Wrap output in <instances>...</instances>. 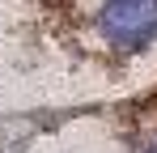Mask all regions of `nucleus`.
Returning a JSON list of instances; mask_svg holds the SVG:
<instances>
[{
	"instance_id": "obj_1",
	"label": "nucleus",
	"mask_w": 157,
	"mask_h": 153,
	"mask_svg": "<svg viewBox=\"0 0 157 153\" xmlns=\"http://www.w3.org/2000/svg\"><path fill=\"white\" fill-rule=\"evenodd\" d=\"M94 30L110 51L136 55L157 38V0H102Z\"/></svg>"
},
{
	"instance_id": "obj_2",
	"label": "nucleus",
	"mask_w": 157,
	"mask_h": 153,
	"mask_svg": "<svg viewBox=\"0 0 157 153\" xmlns=\"http://www.w3.org/2000/svg\"><path fill=\"white\" fill-rule=\"evenodd\" d=\"M128 153H157V128L153 124L136 128V132L128 136Z\"/></svg>"
}]
</instances>
